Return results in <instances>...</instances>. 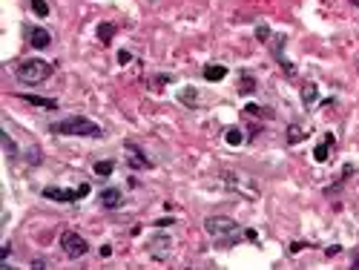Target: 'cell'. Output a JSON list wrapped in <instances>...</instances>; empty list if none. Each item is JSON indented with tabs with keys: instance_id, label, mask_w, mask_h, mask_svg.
Instances as JSON below:
<instances>
[{
	"instance_id": "44dd1931",
	"label": "cell",
	"mask_w": 359,
	"mask_h": 270,
	"mask_svg": "<svg viewBox=\"0 0 359 270\" xmlns=\"http://www.w3.org/2000/svg\"><path fill=\"white\" fill-rule=\"evenodd\" d=\"M112 35H115V23H98L101 43H109V40H112Z\"/></svg>"
},
{
	"instance_id": "9c48e42d",
	"label": "cell",
	"mask_w": 359,
	"mask_h": 270,
	"mask_svg": "<svg viewBox=\"0 0 359 270\" xmlns=\"http://www.w3.org/2000/svg\"><path fill=\"white\" fill-rule=\"evenodd\" d=\"M270 52H273V58H276L279 63H282V69H285V75L290 78L293 75V63L285 58V37L279 35V37H273V43H270Z\"/></svg>"
},
{
	"instance_id": "484cf974",
	"label": "cell",
	"mask_w": 359,
	"mask_h": 270,
	"mask_svg": "<svg viewBox=\"0 0 359 270\" xmlns=\"http://www.w3.org/2000/svg\"><path fill=\"white\" fill-rule=\"evenodd\" d=\"M325 256H328V259H333V256H339V244H331V247L325 250Z\"/></svg>"
},
{
	"instance_id": "5b68a950",
	"label": "cell",
	"mask_w": 359,
	"mask_h": 270,
	"mask_svg": "<svg viewBox=\"0 0 359 270\" xmlns=\"http://www.w3.org/2000/svg\"><path fill=\"white\" fill-rule=\"evenodd\" d=\"M40 196L43 198H52V201H63V204H72V201H78V198L89 196V184H81L78 190H63V187H43L40 190Z\"/></svg>"
},
{
	"instance_id": "1f68e13d",
	"label": "cell",
	"mask_w": 359,
	"mask_h": 270,
	"mask_svg": "<svg viewBox=\"0 0 359 270\" xmlns=\"http://www.w3.org/2000/svg\"><path fill=\"white\" fill-rule=\"evenodd\" d=\"M350 3H353V6H359V0H350Z\"/></svg>"
},
{
	"instance_id": "5bb4252c",
	"label": "cell",
	"mask_w": 359,
	"mask_h": 270,
	"mask_svg": "<svg viewBox=\"0 0 359 270\" xmlns=\"http://www.w3.org/2000/svg\"><path fill=\"white\" fill-rule=\"evenodd\" d=\"M0 144H3V150H6V158H9V161H18V144L12 141V135H9V132L0 135Z\"/></svg>"
},
{
	"instance_id": "8992f818",
	"label": "cell",
	"mask_w": 359,
	"mask_h": 270,
	"mask_svg": "<svg viewBox=\"0 0 359 270\" xmlns=\"http://www.w3.org/2000/svg\"><path fill=\"white\" fill-rule=\"evenodd\" d=\"M170 247H172V242H170L167 233H155L153 239H150V244H147V250H150V256H153L155 261L167 259V256H170Z\"/></svg>"
},
{
	"instance_id": "52a82bcc",
	"label": "cell",
	"mask_w": 359,
	"mask_h": 270,
	"mask_svg": "<svg viewBox=\"0 0 359 270\" xmlns=\"http://www.w3.org/2000/svg\"><path fill=\"white\" fill-rule=\"evenodd\" d=\"M23 35H26V40H29L32 49H49V46H52V35H49L43 26H26L23 29Z\"/></svg>"
},
{
	"instance_id": "ba28073f",
	"label": "cell",
	"mask_w": 359,
	"mask_h": 270,
	"mask_svg": "<svg viewBox=\"0 0 359 270\" xmlns=\"http://www.w3.org/2000/svg\"><path fill=\"white\" fill-rule=\"evenodd\" d=\"M124 153H126V158H129V167H132V170H150V167H153V161H147L144 150L141 147H135L132 141H126L124 144Z\"/></svg>"
},
{
	"instance_id": "8fae6325",
	"label": "cell",
	"mask_w": 359,
	"mask_h": 270,
	"mask_svg": "<svg viewBox=\"0 0 359 270\" xmlns=\"http://www.w3.org/2000/svg\"><path fill=\"white\" fill-rule=\"evenodd\" d=\"M204 81L215 83V81H225L227 78V66H221V63H210V66H204Z\"/></svg>"
},
{
	"instance_id": "7402d4cb",
	"label": "cell",
	"mask_w": 359,
	"mask_h": 270,
	"mask_svg": "<svg viewBox=\"0 0 359 270\" xmlns=\"http://www.w3.org/2000/svg\"><path fill=\"white\" fill-rule=\"evenodd\" d=\"M112 170H115V161H98L95 164V175H112Z\"/></svg>"
},
{
	"instance_id": "9a60e30c",
	"label": "cell",
	"mask_w": 359,
	"mask_h": 270,
	"mask_svg": "<svg viewBox=\"0 0 359 270\" xmlns=\"http://www.w3.org/2000/svg\"><path fill=\"white\" fill-rule=\"evenodd\" d=\"M225 141H227V147H242L244 144V132L239 129V126H230V129H225Z\"/></svg>"
},
{
	"instance_id": "ac0fdd59",
	"label": "cell",
	"mask_w": 359,
	"mask_h": 270,
	"mask_svg": "<svg viewBox=\"0 0 359 270\" xmlns=\"http://www.w3.org/2000/svg\"><path fill=\"white\" fill-rule=\"evenodd\" d=\"M239 92L242 95H253L256 92V81H253L250 72H242V83H239Z\"/></svg>"
},
{
	"instance_id": "6da1fadb",
	"label": "cell",
	"mask_w": 359,
	"mask_h": 270,
	"mask_svg": "<svg viewBox=\"0 0 359 270\" xmlns=\"http://www.w3.org/2000/svg\"><path fill=\"white\" fill-rule=\"evenodd\" d=\"M55 135H72V138H101L104 129H101L95 121H89L86 115H69L63 118V121H55L49 124Z\"/></svg>"
},
{
	"instance_id": "7c38bea8",
	"label": "cell",
	"mask_w": 359,
	"mask_h": 270,
	"mask_svg": "<svg viewBox=\"0 0 359 270\" xmlns=\"http://www.w3.org/2000/svg\"><path fill=\"white\" fill-rule=\"evenodd\" d=\"M333 144H336V138H333V135L328 132V135H325V141L313 150V158H316V161H328V155H331Z\"/></svg>"
},
{
	"instance_id": "f1b7e54d",
	"label": "cell",
	"mask_w": 359,
	"mask_h": 270,
	"mask_svg": "<svg viewBox=\"0 0 359 270\" xmlns=\"http://www.w3.org/2000/svg\"><path fill=\"white\" fill-rule=\"evenodd\" d=\"M244 239H247V242H256L259 236H256V230H244Z\"/></svg>"
},
{
	"instance_id": "cb8c5ba5",
	"label": "cell",
	"mask_w": 359,
	"mask_h": 270,
	"mask_svg": "<svg viewBox=\"0 0 359 270\" xmlns=\"http://www.w3.org/2000/svg\"><path fill=\"white\" fill-rule=\"evenodd\" d=\"M256 37H259L261 43H267L270 40V26L267 23H259V26H256Z\"/></svg>"
},
{
	"instance_id": "603a6c76",
	"label": "cell",
	"mask_w": 359,
	"mask_h": 270,
	"mask_svg": "<svg viewBox=\"0 0 359 270\" xmlns=\"http://www.w3.org/2000/svg\"><path fill=\"white\" fill-rule=\"evenodd\" d=\"M32 12H35L37 18H46L49 15V3L46 0H32Z\"/></svg>"
},
{
	"instance_id": "3957f363",
	"label": "cell",
	"mask_w": 359,
	"mask_h": 270,
	"mask_svg": "<svg viewBox=\"0 0 359 270\" xmlns=\"http://www.w3.org/2000/svg\"><path fill=\"white\" fill-rule=\"evenodd\" d=\"M204 230L213 239H218V244H236L242 236H239V230L242 227L236 224L233 218H227V216H210L204 218Z\"/></svg>"
},
{
	"instance_id": "ffe728a7",
	"label": "cell",
	"mask_w": 359,
	"mask_h": 270,
	"mask_svg": "<svg viewBox=\"0 0 359 270\" xmlns=\"http://www.w3.org/2000/svg\"><path fill=\"white\" fill-rule=\"evenodd\" d=\"M244 115L247 118H270V109L259 107V104H247V107H244Z\"/></svg>"
},
{
	"instance_id": "4dcf8cb0",
	"label": "cell",
	"mask_w": 359,
	"mask_h": 270,
	"mask_svg": "<svg viewBox=\"0 0 359 270\" xmlns=\"http://www.w3.org/2000/svg\"><path fill=\"white\" fill-rule=\"evenodd\" d=\"M172 224V218H158V221H155V227H170Z\"/></svg>"
},
{
	"instance_id": "2e32d148",
	"label": "cell",
	"mask_w": 359,
	"mask_h": 270,
	"mask_svg": "<svg viewBox=\"0 0 359 270\" xmlns=\"http://www.w3.org/2000/svg\"><path fill=\"white\" fill-rule=\"evenodd\" d=\"M178 101L187 104V107H198V89L196 86H184V89L178 92Z\"/></svg>"
},
{
	"instance_id": "4316f807",
	"label": "cell",
	"mask_w": 359,
	"mask_h": 270,
	"mask_svg": "<svg viewBox=\"0 0 359 270\" xmlns=\"http://www.w3.org/2000/svg\"><path fill=\"white\" fill-rule=\"evenodd\" d=\"M129 61H132V55L121 49V52H118V63H129Z\"/></svg>"
},
{
	"instance_id": "277c9868",
	"label": "cell",
	"mask_w": 359,
	"mask_h": 270,
	"mask_svg": "<svg viewBox=\"0 0 359 270\" xmlns=\"http://www.w3.org/2000/svg\"><path fill=\"white\" fill-rule=\"evenodd\" d=\"M61 247H63V253H66L69 259H81V256H86V253H89L86 239H83V236H78L75 230H63V233H61Z\"/></svg>"
},
{
	"instance_id": "f546056e",
	"label": "cell",
	"mask_w": 359,
	"mask_h": 270,
	"mask_svg": "<svg viewBox=\"0 0 359 270\" xmlns=\"http://www.w3.org/2000/svg\"><path fill=\"white\" fill-rule=\"evenodd\" d=\"M101 256H104V259H109V256H112V247H109V244H104V247H101Z\"/></svg>"
},
{
	"instance_id": "7a4b0ae2",
	"label": "cell",
	"mask_w": 359,
	"mask_h": 270,
	"mask_svg": "<svg viewBox=\"0 0 359 270\" xmlns=\"http://www.w3.org/2000/svg\"><path fill=\"white\" fill-rule=\"evenodd\" d=\"M49 75H52V63L40 61V58L20 61L18 69H15V78H18L20 83H26V86H37V83H43Z\"/></svg>"
},
{
	"instance_id": "d4e9b609",
	"label": "cell",
	"mask_w": 359,
	"mask_h": 270,
	"mask_svg": "<svg viewBox=\"0 0 359 270\" xmlns=\"http://www.w3.org/2000/svg\"><path fill=\"white\" fill-rule=\"evenodd\" d=\"M9 253H12V244L6 242V244H3V250H0V261H6V259H9Z\"/></svg>"
},
{
	"instance_id": "e0dca14e",
	"label": "cell",
	"mask_w": 359,
	"mask_h": 270,
	"mask_svg": "<svg viewBox=\"0 0 359 270\" xmlns=\"http://www.w3.org/2000/svg\"><path fill=\"white\" fill-rule=\"evenodd\" d=\"M299 141H305V126L290 124V126H287V144L293 147V144H299Z\"/></svg>"
},
{
	"instance_id": "83f0119b",
	"label": "cell",
	"mask_w": 359,
	"mask_h": 270,
	"mask_svg": "<svg viewBox=\"0 0 359 270\" xmlns=\"http://www.w3.org/2000/svg\"><path fill=\"white\" fill-rule=\"evenodd\" d=\"M32 267H37V270H40V267H49V261H46V259H35V261H32Z\"/></svg>"
},
{
	"instance_id": "30bf717a",
	"label": "cell",
	"mask_w": 359,
	"mask_h": 270,
	"mask_svg": "<svg viewBox=\"0 0 359 270\" xmlns=\"http://www.w3.org/2000/svg\"><path fill=\"white\" fill-rule=\"evenodd\" d=\"M98 201H101V207L118 210V207H121V201H124V196H121V190H118V187H104V190H101V196H98Z\"/></svg>"
},
{
	"instance_id": "d6986e66",
	"label": "cell",
	"mask_w": 359,
	"mask_h": 270,
	"mask_svg": "<svg viewBox=\"0 0 359 270\" xmlns=\"http://www.w3.org/2000/svg\"><path fill=\"white\" fill-rule=\"evenodd\" d=\"M316 95H319V92H316V83H313V81H307L305 86H302V101H305L307 107H310V104H316Z\"/></svg>"
},
{
	"instance_id": "4fadbf2b",
	"label": "cell",
	"mask_w": 359,
	"mask_h": 270,
	"mask_svg": "<svg viewBox=\"0 0 359 270\" xmlns=\"http://www.w3.org/2000/svg\"><path fill=\"white\" fill-rule=\"evenodd\" d=\"M20 98L26 101V104H32V107H43V109H58V101L55 98H40V95H29V92H23Z\"/></svg>"
}]
</instances>
